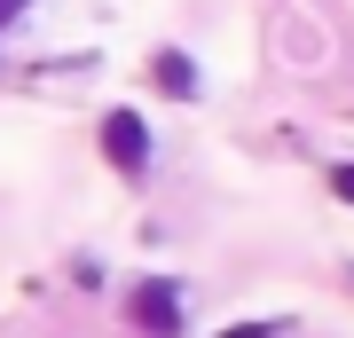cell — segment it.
I'll list each match as a JSON object with an SVG mask.
<instances>
[{
	"instance_id": "6da1fadb",
	"label": "cell",
	"mask_w": 354,
	"mask_h": 338,
	"mask_svg": "<svg viewBox=\"0 0 354 338\" xmlns=\"http://www.w3.org/2000/svg\"><path fill=\"white\" fill-rule=\"evenodd\" d=\"M127 314H134V330H150V338H174V330H181V291L150 276V283H134V291H127Z\"/></svg>"
},
{
	"instance_id": "277c9868",
	"label": "cell",
	"mask_w": 354,
	"mask_h": 338,
	"mask_svg": "<svg viewBox=\"0 0 354 338\" xmlns=\"http://www.w3.org/2000/svg\"><path fill=\"white\" fill-rule=\"evenodd\" d=\"M330 189H339V197L354 205V165H330Z\"/></svg>"
},
{
	"instance_id": "7a4b0ae2",
	"label": "cell",
	"mask_w": 354,
	"mask_h": 338,
	"mask_svg": "<svg viewBox=\"0 0 354 338\" xmlns=\"http://www.w3.org/2000/svg\"><path fill=\"white\" fill-rule=\"evenodd\" d=\"M102 158H111L118 173H142V165H150V126H142V111H111L102 118Z\"/></svg>"
},
{
	"instance_id": "8992f818",
	"label": "cell",
	"mask_w": 354,
	"mask_h": 338,
	"mask_svg": "<svg viewBox=\"0 0 354 338\" xmlns=\"http://www.w3.org/2000/svg\"><path fill=\"white\" fill-rule=\"evenodd\" d=\"M16 16H24V0H0V24H16Z\"/></svg>"
},
{
	"instance_id": "5b68a950",
	"label": "cell",
	"mask_w": 354,
	"mask_h": 338,
	"mask_svg": "<svg viewBox=\"0 0 354 338\" xmlns=\"http://www.w3.org/2000/svg\"><path fill=\"white\" fill-rule=\"evenodd\" d=\"M221 338H268V323H236V330H221Z\"/></svg>"
},
{
	"instance_id": "3957f363",
	"label": "cell",
	"mask_w": 354,
	"mask_h": 338,
	"mask_svg": "<svg viewBox=\"0 0 354 338\" xmlns=\"http://www.w3.org/2000/svg\"><path fill=\"white\" fill-rule=\"evenodd\" d=\"M158 87H165V95H181V102L197 95V71H189V55H181V48H165V55H158Z\"/></svg>"
}]
</instances>
